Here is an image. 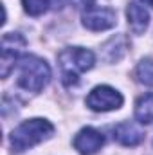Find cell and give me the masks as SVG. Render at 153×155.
<instances>
[{
	"label": "cell",
	"mask_w": 153,
	"mask_h": 155,
	"mask_svg": "<svg viewBox=\"0 0 153 155\" xmlns=\"http://www.w3.org/2000/svg\"><path fill=\"white\" fill-rule=\"evenodd\" d=\"M142 2H144V4H148V5H151V7H153V0H142Z\"/></svg>",
	"instance_id": "cell-13"
},
{
	"label": "cell",
	"mask_w": 153,
	"mask_h": 155,
	"mask_svg": "<svg viewBox=\"0 0 153 155\" xmlns=\"http://www.w3.org/2000/svg\"><path fill=\"white\" fill-rule=\"evenodd\" d=\"M105 144V137L99 130L86 126L81 128L77 132V135L74 137V148L81 155H94L101 150V146Z\"/></svg>",
	"instance_id": "cell-7"
},
{
	"label": "cell",
	"mask_w": 153,
	"mask_h": 155,
	"mask_svg": "<svg viewBox=\"0 0 153 155\" xmlns=\"http://www.w3.org/2000/svg\"><path fill=\"white\" fill-rule=\"evenodd\" d=\"M25 47V40L18 33H7L2 36V78H7L9 72L16 67L18 60L22 58V51Z\"/></svg>",
	"instance_id": "cell-6"
},
{
	"label": "cell",
	"mask_w": 153,
	"mask_h": 155,
	"mask_svg": "<svg viewBox=\"0 0 153 155\" xmlns=\"http://www.w3.org/2000/svg\"><path fill=\"white\" fill-rule=\"evenodd\" d=\"M22 4H24L25 13H29L31 16H40L49 9L52 0H22Z\"/></svg>",
	"instance_id": "cell-12"
},
{
	"label": "cell",
	"mask_w": 153,
	"mask_h": 155,
	"mask_svg": "<svg viewBox=\"0 0 153 155\" xmlns=\"http://www.w3.org/2000/svg\"><path fill=\"white\" fill-rule=\"evenodd\" d=\"M61 79L67 87H72L79 81V76L86 71H90L96 63V56L92 51L83 47H69L63 49L58 56Z\"/></svg>",
	"instance_id": "cell-1"
},
{
	"label": "cell",
	"mask_w": 153,
	"mask_h": 155,
	"mask_svg": "<svg viewBox=\"0 0 153 155\" xmlns=\"http://www.w3.org/2000/svg\"><path fill=\"white\" fill-rule=\"evenodd\" d=\"M135 76L142 85L153 87V58H144L139 61L135 69Z\"/></svg>",
	"instance_id": "cell-11"
},
{
	"label": "cell",
	"mask_w": 153,
	"mask_h": 155,
	"mask_svg": "<svg viewBox=\"0 0 153 155\" xmlns=\"http://www.w3.org/2000/svg\"><path fill=\"white\" fill-rule=\"evenodd\" d=\"M52 134H54V126L47 119H40V117L27 119L11 132V146L16 153H20L49 139Z\"/></svg>",
	"instance_id": "cell-2"
},
{
	"label": "cell",
	"mask_w": 153,
	"mask_h": 155,
	"mask_svg": "<svg viewBox=\"0 0 153 155\" xmlns=\"http://www.w3.org/2000/svg\"><path fill=\"white\" fill-rule=\"evenodd\" d=\"M126 16H128V25L135 35H142L148 29L150 24V15L148 11L139 4V2H130L128 9H126Z\"/></svg>",
	"instance_id": "cell-9"
},
{
	"label": "cell",
	"mask_w": 153,
	"mask_h": 155,
	"mask_svg": "<svg viewBox=\"0 0 153 155\" xmlns=\"http://www.w3.org/2000/svg\"><path fill=\"white\" fill-rule=\"evenodd\" d=\"M135 117L142 124L153 123V94H146L135 103Z\"/></svg>",
	"instance_id": "cell-10"
},
{
	"label": "cell",
	"mask_w": 153,
	"mask_h": 155,
	"mask_svg": "<svg viewBox=\"0 0 153 155\" xmlns=\"http://www.w3.org/2000/svg\"><path fill=\"white\" fill-rule=\"evenodd\" d=\"M114 139H117L124 146H135L144 139V132L139 128V124L124 121L114 128Z\"/></svg>",
	"instance_id": "cell-8"
},
{
	"label": "cell",
	"mask_w": 153,
	"mask_h": 155,
	"mask_svg": "<svg viewBox=\"0 0 153 155\" xmlns=\"http://www.w3.org/2000/svg\"><path fill=\"white\" fill-rule=\"evenodd\" d=\"M18 87L27 90V92H40L47 87L50 79V67L45 60H41L34 54L22 56L18 60Z\"/></svg>",
	"instance_id": "cell-3"
},
{
	"label": "cell",
	"mask_w": 153,
	"mask_h": 155,
	"mask_svg": "<svg viewBox=\"0 0 153 155\" xmlns=\"http://www.w3.org/2000/svg\"><path fill=\"white\" fill-rule=\"evenodd\" d=\"M86 107L94 112H110L122 107V96L108 85H99L92 88L86 96Z\"/></svg>",
	"instance_id": "cell-4"
},
{
	"label": "cell",
	"mask_w": 153,
	"mask_h": 155,
	"mask_svg": "<svg viewBox=\"0 0 153 155\" xmlns=\"http://www.w3.org/2000/svg\"><path fill=\"white\" fill-rule=\"evenodd\" d=\"M81 22L90 31H106V29L115 25L117 15H115V11L112 7L90 4V5L85 7V11L81 15Z\"/></svg>",
	"instance_id": "cell-5"
}]
</instances>
